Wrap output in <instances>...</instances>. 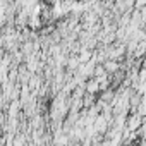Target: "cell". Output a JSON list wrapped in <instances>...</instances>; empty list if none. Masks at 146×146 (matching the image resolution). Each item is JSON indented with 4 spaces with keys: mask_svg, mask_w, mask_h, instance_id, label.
<instances>
[{
    "mask_svg": "<svg viewBox=\"0 0 146 146\" xmlns=\"http://www.w3.org/2000/svg\"><path fill=\"white\" fill-rule=\"evenodd\" d=\"M84 91H86V93H91V95H96V93L100 91L98 81H96L95 78H91L90 81H86V83H84Z\"/></svg>",
    "mask_w": 146,
    "mask_h": 146,
    "instance_id": "2",
    "label": "cell"
},
{
    "mask_svg": "<svg viewBox=\"0 0 146 146\" xmlns=\"http://www.w3.org/2000/svg\"><path fill=\"white\" fill-rule=\"evenodd\" d=\"M143 122H144V120H143V117H139L137 113H132L129 119H125V125H124V127H125L127 131H131V132H132V131H136Z\"/></svg>",
    "mask_w": 146,
    "mask_h": 146,
    "instance_id": "1",
    "label": "cell"
},
{
    "mask_svg": "<svg viewBox=\"0 0 146 146\" xmlns=\"http://www.w3.org/2000/svg\"><path fill=\"white\" fill-rule=\"evenodd\" d=\"M144 7V0H134V9H143Z\"/></svg>",
    "mask_w": 146,
    "mask_h": 146,
    "instance_id": "3",
    "label": "cell"
}]
</instances>
